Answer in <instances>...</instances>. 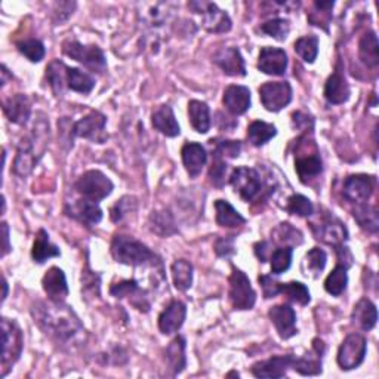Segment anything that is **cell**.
<instances>
[{
  "instance_id": "1",
  "label": "cell",
  "mask_w": 379,
  "mask_h": 379,
  "mask_svg": "<svg viewBox=\"0 0 379 379\" xmlns=\"http://www.w3.org/2000/svg\"><path fill=\"white\" fill-rule=\"evenodd\" d=\"M32 316L39 329L56 344L68 345L85 333L77 314L64 302L37 301L32 307Z\"/></svg>"
},
{
  "instance_id": "2",
  "label": "cell",
  "mask_w": 379,
  "mask_h": 379,
  "mask_svg": "<svg viewBox=\"0 0 379 379\" xmlns=\"http://www.w3.org/2000/svg\"><path fill=\"white\" fill-rule=\"evenodd\" d=\"M111 255L116 262L130 267L154 266L157 255L147 244L129 236H116L111 242Z\"/></svg>"
},
{
  "instance_id": "3",
  "label": "cell",
  "mask_w": 379,
  "mask_h": 379,
  "mask_svg": "<svg viewBox=\"0 0 379 379\" xmlns=\"http://www.w3.org/2000/svg\"><path fill=\"white\" fill-rule=\"evenodd\" d=\"M49 134V125L46 123L42 129H39V125H35L33 137H25L21 139L18 150H17V157L13 160V173L18 175V177L24 178L27 175H30L35 166L37 165L39 159L42 157L40 151H37V139L45 138L43 135Z\"/></svg>"
},
{
  "instance_id": "4",
  "label": "cell",
  "mask_w": 379,
  "mask_h": 379,
  "mask_svg": "<svg viewBox=\"0 0 379 379\" xmlns=\"http://www.w3.org/2000/svg\"><path fill=\"white\" fill-rule=\"evenodd\" d=\"M2 376L17 363L23 353L24 337L20 326L13 320L2 318Z\"/></svg>"
},
{
  "instance_id": "5",
  "label": "cell",
  "mask_w": 379,
  "mask_h": 379,
  "mask_svg": "<svg viewBox=\"0 0 379 379\" xmlns=\"http://www.w3.org/2000/svg\"><path fill=\"white\" fill-rule=\"evenodd\" d=\"M75 188L83 199L98 203L111 194L114 184L101 170H87L76 181Z\"/></svg>"
},
{
  "instance_id": "6",
  "label": "cell",
  "mask_w": 379,
  "mask_h": 379,
  "mask_svg": "<svg viewBox=\"0 0 379 379\" xmlns=\"http://www.w3.org/2000/svg\"><path fill=\"white\" fill-rule=\"evenodd\" d=\"M230 302L235 310H252L256 302V294L251 285L247 275L236 268L231 267L230 275Z\"/></svg>"
},
{
  "instance_id": "7",
  "label": "cell",
  "mask_w": 379,
  "mask_h": 379,
  "mask_svg": "<svg viewBox=\"0 0 379 379\" xmlns=\"http://www.w3.org/2000/svg\"><path fill=\"white\" fill-rule=\"evenodd\" d=\"M63 52L92 71L104 73L107 70L106 55L98 46H86L77 40H67L63 45Z\"/></svg>"
},
{
  "instance_id": "8",
  "label": "cell",
  "mask_w": 379,
  "mask_h": 379,
  "mask_svg": "<svg viewBox=\"0 0 379 379\" xmlns=\"http://www.w3.org/2000/svg\"><path fill=\"white\" fill-rule=\"evenodd\" d=\"M230 184L244 201H254L262 192L261 175L254 168H236L230 177Z\"/></svg>"
},
{
  "instance_id": "9",
  "label": "cell",
  "mask_w": 379,
  "mask_h": 379,
  "mask_svg": "<svg viewBox=\"0 0 379 379\" xmlns=\"http://www.w3.org/2000/svg\"><path fill=\"white\" fill-rule=\"evenodd\" d=\"M366 338L360 333H352L344 340L338 349V364L342 371H352L359 368L366 357Z\"/></svg>"
},
{
  "instance_id": "10",
  "label": "cell",
  "mask_w": 379,
  "mask_h": 379,
  "mask_svg": "<svg viewBox=\"0 0 379 379\" xmlns=\"http://www.w3.org/2000/svg\"><path fill=\"white\" fill-rule=\"evenodd\" d=\"M259 98L266 110L277 113L292 101V86L287 82H267L259 87Z\"/></svg>"
},
{
  "instance_id": "11",
  "label": "cell",
  "mask_w": 379,
  "mask_h": 379,
  "mask_svg": "<svg viewBox=\"0 0 379 379\" xmlns=\"http://www.w3.org/2000/svg\"><path fill=\"white\" fill-rule=\"evenodd\" d=\"M106 123L107 119L104 114L99 111H91L85 118H82L79 122H76L71 128V137L77 138H86L94 142L103 144L107 139L106 134Z\"/></svg>"
},
{
  "instance_id": "12",
  "label": "cell",
  "mask_w": 379,
  "mask_h": 379,
  "mask_svg": "<svg viewBox=\"0 0 379 379\" xmlns=\"http://www.w3.org/2000/svg\"><path fill=\"white\" fill-rule=\"evenodd\" d=\"M376 185V178L373 175H349L344 181L342 193L344 197L354 203V205H360V203H368V200L372 197L373 190Z\"/></svg>"
},
{
  "instance_id": "13",
  "label": "cell",
  "mask_w": 379,
  "mask_h": 379,
  "mask_svg": "<svg viewBox=\"0 0 379 379\" xmlns=\"http://www.w3.org/2000/svg\"><path fill=\"white\" fill-rule=\"evenodd\" d=\"M316 239L322 240L332 246H341L348 239V231L345 225L335 216H325L320 220L318 225L311 224Z\"/></svg>"
},
{
  "instance_id": "14",
  "label": "cell",
  "mask_w": 379,
  "mask_h": 379,
  "mask_svg": "<svg viewBox=\"0 0 379 379\" xmlns=\"http://www.w3.org/2000/svg\"><path fill=\"white\" fill-rule=\"evenodd\" d=\"M268 317L282 340H289L298 333L297 314L290 305L287 304L274 305V307H271L268 311Z\"/></svg>"
},
{
  "instance_id": "15",
  "label": "cell",
  "mask_w": 379,
  "mask_h": 379,
  "mask_svg": "<svg viewBox=\"0 0 379 379\" xmlns=\"http://www.w3.org/2000/svg\"><path fill=\"white\" fill-rule=\"evenodd\" d=\"M292 354L287 356H274L268 360L256 361L251 368L254 376L261 379H274L283 378L287 373V369L292 368Z\"/></svg>"
},
{
  "instance_id": "16",
  "label": "cell",
  "mask_w": 379,
  "mask_h": 379,
  "mask_svg": "<svg viewBox=\"0 0 379 379\" xmlns=\"http://www.w3.org/2000/svg\"><path fill=\"white\" fill-rule=\"evenodd\" d=\"M287 68V54L280 48L266 46L258 56V70L270 76H283Z\"/></svg>"
},
{
  "instance_id": "17",
  "label": "cell",
  "mask_w": 379,
  "mask_h": 379,
  "mask_svg": "<svg viewBox=\"0 0 379 379\" xmlns=\"http://www.w3.org/2000/svg\"><path fill=\"white\" fill-rule=\"evenodd\" d=\"M200 9L196 13H201L203 27L211 33H225L230 32L231 20L228 13L218 8L215 4H197Z\"/></svg>"
},
{
  "instance_id": "18",
  "label": "cell",
  "mask_w": 379,
  "mask_h": 379,
  "mask_svg": "<svg viewBox=\"0 0 379 379\" xmlns=\"http://www.w3.org/2000/svg\"><path fill=\"white\" fill-rule=\"evenodd\" d=\"M218 67H220L227 76L232 77H244L246 76V66L244 60L237 48H223L213 55L212 60Z\"/></svg>"
},
{
  "instance_id": "19",
  "label": "cell",
  "mask_w": 379,
  "mask_h": 379,
  "mask_svg": "<svg viewBox=\"0 0 379 379\" xmlns=\"http://www.w3.org/2000/svg\"><path fill=\"white\" fill-rule=\"evenodd\" d=\"M110 294L114 298H132V304L139 311L147 313L150 310V302L145 297V292L139 287L138 282L130 279V280H120L119 283H114L110 287Z\"/></svg>"
},
{
  "instance_id": "20",
  "label": "cell",
  "mask_w": 379,
  "mask_h": 379,
  "mask_svg": "<svg viewBox=\"0 0 379 379\" xmlns=\"http://www.w3.org/2000/svg\"><path fill=\"white\" fill-rule=\"evenodd\" d=\"M42 286L51 301L64 302L66 298L68 297V286H67L66 274L61 268H58V267H51L46 271V274L43 275V279H42Z\"/></svg>"
},
{
  "instance_id": "21",
  "label": "cell",
  "mask_w": 379,
  "mask_h": 379,
  "mask_svg": "<svg viewBox=\"0 0 379 379\" xmlns=\"http://www.w3.org/2000/svg\"><path fill=\"white\" fill-rule=\"evenodd\" d=\"M187 307L181 301H172L159 316V329L163 335L178 332L185 322Z\"/></svg>"
},
{
  "instance_id": "22",
  "label": "cell",
  "mask_w": 379,
  "mask_h": 379,
  "mask_svg": "<svg viewBox=\"0 0 379 379\" xmlns=\"http://www.w3.org/2000/svg\"><path fill=\"white\" fill-rule=\"evenodd\" d=\"M223 103L225 108L235 116H242L251 108V91L249 87L240 85H231L224 91Z\"/></svg>"
},
{
  "instance_id": "23",
  "label": "cell",
  "mask_w": 379,
  "mask_h": 379,
  "mask_svg": "<svg viewBox=\"0 0 379 379\" xmlns=\"http://www.w3.org/2000/svg\"><path fill=\"white\" fill-rule=\"evenodd\" d=\"M66 212L68 216L75 218V220L87 227L97 225L103 220V211H101L98 203L87 199H80L76 203H73L70 208L66 209Z\"/></svg>"
},
{
  "instance_id": "24",
  "label": "cell",
  "mask_w": 379,
  "mask_h": 379,
  "mask_svg": "<svg viewBox=\"0 0 379 379\" xmlns=\"http://www.w3.org/2000/svg\"><path fill=\"white\" fill-rule=\"evenodd\" d=\"M4 113L9 122L25 125L32 116V103L27 95L17 94L4 101Z\"/></svg>"
},
{
  "instance_id": "25",
  "label": "cell",
  "mask_w": 379,
  "mask_h": 379,
  "mask_svg": "<svg viewBox=\"0 0 379 379\" xmlns=\"http://www.w3.org/2000/svg\"><path fill=\"white\" fill-rule=\"evenodd\" d=\"M181 157L182 163L185 166V170L192 178H196L197 175H200L203 166L206 165L208 160V153L199 142H187L184 144V147L181 150Z\"/></svg>"
},
{
  "instance_id": "26",
  "label": "cell",
  "mask_w": 379,
  "mask_h": 379,
  "mask_svg": "<svg viewBox=\"0 0 379 379\" xmlns=\"http://www.w3.org/2000/svg\"><path fill=\"white\" fill-rule=\"evenodd\" d=\"M151 123L156 130L168 138H175L181 134V128L175 118L173 110L169 106H160L151 114Z\"/></svg>"
},
{
  "instance_id": "27",
  "label": "cell",
  "mask_w": 379,
  "mask_h": 379,
  "mask_svg": "<svg viewBox=\"0 0 379 379\" xmlns=\"http://www.w3.org/2000/svg\"><path fill=\"white\" fill-rule=\"evenodd\" d=\"M349 94H352L349 92V86L340 71H335L333 75L329 76L325 85V92H323L329 104L340 106V104L347 103Z\"/></svg>"
},
{
  "instance_id": "28",
  "label": "cell",
  "mask_w": 379,
  "mask_h": 379,
  "mask_svg": "<svg viewBox=\"0 0 379 379\" xmlns=\"http://www.w3.org/2000/svg\"><path fill=\"white\" fill-rule=\"evenodd\" d=\"M295 170L298 173L299 180L305 184L309 180L318 177L323 170L322 159H320L318 151H314L309 156H298L295 157Z\"/></svg>"
},
{
  "instance_id": "29",
  "label": "cell",
  "mask_w": 379,
  "mask_h": 379,
  "mask_svg": "<svg viewBox=\"0 0 379 379\" xmlns=\"http://www.w3.org/2000/svg\"><path fill=\"white\" fill-rule=\"evenodd\" d=\"M188 118L190 123L199 134H208L211 129V110L209 106L203 101L193 99L188 103Z\"/></svg>"
},
{
  "instance_id": "30",
  "label": "cell",
  "mask_w": 379,
  "mask_h": 379,
  "mask_svg": "<svg viewBox=\"0 0 379 379\" xmlns=\"http://www.w3.org/2000/svg\"><path fill=\"white\" fill-rule=\"evenodd\" d=\"M61 252L58 249V246L52 244L49 240L48 232L40 228L36 235L35 243H33V249H32V258L37 264H43V262L48 261L49 258L60 256Z\"/></svg>"
},
{
  "instance_id": "31",
  "label": "cell",
  "mask_w": 379,
  "mask_h": 379,
  "mask_svg": "<svg viewBox=\"0 0 379 379\" xmlns=\"http://www.w3.org/2000/svg\"><path fill=\"white\" fill-rule=\"evenodd\" d=\"M353 322L359 325L363 330H372L376 326V320H378V311L375 304L371 302L368 298L360 299L352 314Z\"/></svg>"
},
{
  "instance_id": "32",
  "label": "cell",
  "mask_w": 379,
  "mask_h": 379,
  "mask_svg": "<svg viewBox=\"0 0 379 379\" xmlns=\"http://www.w3.org/2000/svg\"><path fill=\"white\" fill-rule=\"evenodd\" d=\"M359 56L361 63L369 67L375 68L379 64V43L375 32H369L364 35L359 42Z\"/></svg>"
},
{
  "instance_id": "33",
  "label": "cell",
  "mask_w": 379,
  "mask_h": 379,
  "mask_svg": "<svg viewBox=\"0 0 379 379\" xmlns=\"http://www.w3.org/2000/svg\"><path fill=\"white\" fill-rule=\"evenodd\" d=\"M215 211H216V223L224 228H236L246 223L244 218L232 208L231 203L227 200H216L215 201Z\"/></svg>"
},
{
  "instance_id": "34",
  "label": "cell",
  "mask_w": 379,
  "mask_h": 379,
  "mask_svg": "<svg viewBox=\"0 0 379 379\" xmlns=\"http://www.w3.org/2000/svg\"><path fill=\"white\" fill-rule=\"evenodd\" d=\"M166 361L169 368L173 371V375L181 373L187 366L185 357V340L182 337L175 338L166 348Z\"/></svg>"
},
{
  "instance_id": "35",
  "label": "cell",
  "mask_w": 379,
  "mask_h": 379,
  "mask_svg": "<svg viewBox=\"0 0 379 379\" xmlns=\"http://www.w3.org/2000/svg\"><path fill=\"white\" fill-rule=\"evenodd\" d=\"M67 87L79 94H91L95 87V79L89 73L82 71L76 67H68L67 70Z\"/></svg>"
},
{
  "instance_id": "36",
  "label": "cell",
  "mask_w": 379,
  "mask_h": 379,
  "mask_svg": "<svg viewBox=\"0 0 379 379\" xmlns=\"http://www.w3.org/2000/svg\"><path fill=\"white\" fill-rule=\"evenodd\" d=\"M353 216L364 231L368 232H376L379 228V218H378V209L375 206L368 205V203H360L356 205L353 209Z\"/></svg>"
},
{
  "instance_id": "37",
  "label": "cell",
  "mask_w": 379,
  "mask_h": 379,
  "mask_svg": "<svg viewBox=\"0 0 379 379\" xmlns=\"http://www.w3.org/2000/svg\"><path fill=\"white\" fill-rule=\"evenodd\" d=\"M67 70L68 67L60 60L52 61L46 67V80L56 97L64 94V89L67 86Z\"/></svg>"
},
{
  "instance_id": "38",
  "label": "cell",
  "mask_w": 379,
  "mask_h": 379,
  "mask_svg": "<svg viewBox=\"0 0 379 379\" xmlns=\"http://www.w3.org/2000/svg\"><path fill=\"white\" fill-rule=\"evenodd\" d=\"M277 135V129L274 125L255 120L247 128V139L255 147H261V145L267 144L270 139H273Z\"/></svg>"
},
{
  "instance_id": "39",
  "label": "cell",
  "mask_w": 379,
  "mask_h": 379,
  "mask_svg": "<svg viewBox=\"0 0 379 379\" xmlns=\"http://www.w3.org/2000/svg\"><path fill=\"white\" fill-rule=\"evenodd\" d=\"M173 285L181 292H185L193 285V266L185 259H177L172 264Z\"/></svg>"
},
{
  "instance_id": "40",
  "label": "cell",
  "mask_w": 379,
  "mask_h": 379,
  "mask_svg": "<svg viewBox=\"0 0 379 379\" xmlns=\"http://www.w3.org/2000/svg\"><path fill=\"white\" fill-rule=\"evenodd\" d=\"M292 369L304 376H314L322 373V354L314 352V354H305L304 357L292 359Z\"/></svg>"
},
{
  "instance_id": "41",
  "label": "cell",
  "mask_w": 379,
  "mask_h": 379,
  "mask_svg": "<svg viewBox=\"0 0 379 379\" xmlns=\"http://www.w3.org/2000/svg\"><path fill=\"white\" fill-rule=\"evenodd\" d=\"M347 270H348L347 267L338 264L337 267H335V270L326 277L325 289L328 294H330L332 297H340L345 292L347 285H348Z\"/></svg>"
},
{
  "instance_id": "42",
  "label": "cell",
  "mask_w": 379,
  "mask_h": 379,
  "mask_svg": "<svg viewBox=\"0 0 379 379\" xmlns=\"http://www.w3.org/2000/svg\"><path fill=\"white\" fill-rule=\"evenodd\" d=\"M294 49L305 63L313 64L318 55V37L313 35L304 36L295 42Z\"/></svg>"
},
{
  "instance_id": "43",
  "label": "cell",
  "mask_w": 379,
  "mask_h": 379,
  "mask_svg": "<svg viewBox=\"0 0 379 379\" xmlns=\"http://www.w3.org/2000/svg\"><path fill=\"white\" fill-rule=\"evenodd\" d=\"M280 294L285 295L289 301L297 302L299 305H307L311 301L310 290L301 282H290V283H282Z\"/></svg>"
},
{
  "instance_id": "44",
  "label": "cell",
  "mask_w": 379,
  "mask_h": 379,
  "mask_svg": "<svg viewBox=\"0 0 379 379\" xmlns=\"http://www.w3.org/2000/svg\"><path fill=\"white\" fill-rule=\"evenodd\" d=\"M150 225L154 232L159 236H170L173 235L177 228H175L173 218L168 211H157L153 212L150 216Z\"/></svg>"
},
{
  "instance_id": "45",
  "label": "cell",
  "mask_w": 379,
  "mask_h": 379,
  "mask_svg": "<svg viewBox=\"0 0 379 379\" xmlns=\"http://www.w3.org/2000/svg\"><path fill=\"white\" fill-rule=\"evenodd\" d=\"M292 254H294L292 246H283V247H279V249H275L274 252H271L270 255L271 273L279 275L287 271L290 264H292Z\"/></svg>"
},
{
  "instance_id": "46",
  "label": "cell",
  "mask_w": 379,
  "mask_h": 379,
  "mask_svg": "<svg viewBox=\"0 0 379 379\" xmlns=\"http://www.w3.org/2000/svg\"><path fill=\"white\" fill-rule=\"evenodd\" d=\"M18 51L32 63H40L45 58V45L39 39H24L17 43Z\"/></svg>"
},
{
  "instance_id": "47",
  "label": "cell",
  "mask_w": 379,
  "mask_h": 379,
  "mask_svg": "<svg viewBox=\"0 0 379 379\" xmlns=\"http://www.w3.org/2000/svg\"><path fill=\"white\" fill-rule=\"evenodd\" d=\"M261 32L275 40L285 42L290 33V23L285 18H273L261 25Z\"/></svg>"
},
{
  "instance_id": "48",
  "label": "cell",
  "mask_w": 379,
  "mask_h": 379,
  "mask_svg": "<svg viewBox=\"0 0 379 379\" xmlns=\"http://www.w3.org/2000/svg\"><path fill=\"white\" fill-rule=\"evenodd\" d=\"M326 254L325 251L318 249V247H313V249L305 255V259H304V266L307 267V273L305 274H313V277H317L320 273H322L326 267Z\"/></svg>"
},
{
  "instance_id": "49",
  "label": "cell",
  "mask_w": 379,
  "mask_h": 379,
  "mask_svg": "<svg viewBox=\"0 0 379 379\" xmlns=\"http://www.w3.org/2000/svg\"><path fill=\"white\" fill-rule=\"evenodd\" d=\"M286 211L298 216H311L314 213V206L309 197L302 194H294L287 199Z\"/></svg>"
},
{
  "instance_id": "50",
  "label": "cell",
  "mask_w": 379,
  "mask_h": 379,
  "mask_svg": "<svg viewBox=\"0 0 379 379\" xmlns=\"http://www.w3.org/2000/svg\"><path fill=\"white\" fill-rule=\"evenodd\" d=\"M212 145H215V154L220 157H239L240 150H242V144L240 141H227V139H212Z\"/></svg>"
},
{
  "instance_id": "51",
  "label": "cell",
  "mask_w": 379,
  "mask_h": 379,
  "mask_svg": "<svg viewBox=\"0 0 379 379\" xmlns=\"http://www.w3.org/2000/svg\"><path fill=\"white\" fill-rule=\"evenodd\" d=\"M135 209H137V199L125 196L111 208V220L114 223H119L128 213H130V211H135Z\"/></svg>"
},
{
  "instance_id": "52",
  "label": "cell",
  "mask_w": 379,
  "mask_h": 379,
  "mask_svg": "<svg viewBox=\"0 0 379 379\" xmlns=\"http://www.w3.org/2000/svg\"><path fill=\"white\" fill-rule=\"evenodd\" d=\"M275 235L279 236L277 240L283 243H287V242H290L292 244L302 243V235L290 224H280V227L275 230Z\"/></svg>"
},
{
  "instance_id": "53",
  "label": "cell",
  "mask_w": 379,
  "mask_h": 379,
  "mask_svg": "<svg viewBox=\"0 0 379 379\" xmlns=\"http://www.w3.org/2000/svg\"><path fill=\"white\" fill-rule=\"evenodd\" d=\"M225 170H227V165H225V162L223 160V157L215 154L212 166L209 169V178L213 182V185L223 187L224 177H225Z\"/></svg>"
},
{
  "instance_id": "54",
  "label": "cell",
  "mask_w": 379,
  "mask_h": 379,
  "mask_svg": "<svg viewBox=\"0 0 379 379\" xmlns=\"http://www.w3.org/2000/svg\"><path fill=\"white\" fill-rule=\"evenodd\" d=\"M259 285L262 287V294H264L266 299L274 298L280 294V286L282 283H279L277 280H274L273 277L270 275H259Z\"/></svg>"
},
{
  "instance_id": "55",
  "label": "cell",
  "mask_w": 379,
  "mask_h": 379,
  "mask_svg": "<svg viewBox=\"0 0 379 379\" xmlns=\"http://www.w3.org/2000/svg\"><path fill=\"white\" fill-rule=\"evenodd\" d=\"M215 252L218 256L227 258L235 254V240L232 239H218L215 243Z\"/></svg>"
},
{
  "instance_id": "56",
  "label": "cell",
  "mask_w": 379,
  "mask_h": 379,
  "mask_svg": "<svg viewBox=\"0 0 379 379\" xmlns=\"http://www.w3.org/2000/svg\"><path fill=\"white\" fill-rule=\"evenodd\" d=\"M309 123L313 125V119L309 118V116H305L302 113H294V125H297V128L302 129V125H304V129L309 130Z\"/></svg>"
},
{
  "instance_id": "57",
  "label": "cell",
  "mask_w": 379,
  "mask_h": 379,
  "mask_svg": "<svg viewBox=\"0 0 379 379\" xmlns=\"http://www.w3.org/2000/svg\"><path fill=\"white\" fill-rule=\"evenodd\" d=\"M267 254H268V243L267 242H258L255 244V255L261 262L267 261Z\"/></svg>"
},
{
  "instance_id": "58",
  "label": "cell",
  "mask_w": 379,
  "mask_h": 379,
  "mask_svg": "<svg viewBox=\"0 0 379 379\" xmlns=\"http://www.w3.org/2000/svg\"><path fill=\"white\" fill-rule=\"evenodd\" d=\"M2 230H4V240H5L2 256H5V255H8V254L11 252V244H9V227H8L6 223H2Z\"/></svg>"
},
{
  "instance_id": "59",
  "label": "cell",
  "mask_w": 379,
  "mask_h": 379,
  "mask_svg": "<svg viewBox=\"0 0 379 379\" xmlns=\"http://www.w3.org/2000/svg\"><path fill=\"white\" fill-rule=\"evenodd\" d=\"M6 297H8V283H6V279L4 277V297H2V299L5 301Z\"/></svg>"
},
{
  "instance_id": "60",
  "label": "cell",
  "mask_w": 379,
  "mask_h": 379,
  "mask_svg": "<svg viewBox=\"0 0 379 379\" xmlns=\"http://www.w3.org/2000/svg\"><path fill=\"white\" fill-rule=\"evenodd\" d=\"M230 376H237V378H239V376H240V375H239V373H237V372H230V373H228V375H227V378H230Z\"/></svg>"
}]
</instances>
